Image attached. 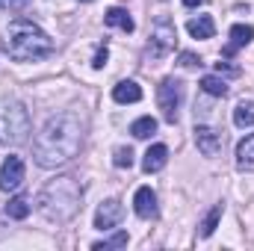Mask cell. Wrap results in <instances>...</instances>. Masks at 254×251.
Segmentation results:
<instances>
[{
    "instance_id": "obj_1",
    "label": "cell",
    "mask_w": 254,
    "mask_h": 251,
    "mask_svg": "<svg viewBox=\"0 0 254 251\" xmlns=\"http://www.w3.org/2000/svg\"><path fill=\"white\" fill-rule=\"evenodd\" d=\"M83 145V125L74 113H60L48 119L33 139V157L42 169H57L77 157Z\"/></svg>"
},
{
    "instance_id": "obj_2",
    "label": "cell",
    "mask_w": 254,
    "mask_h": 251,
    "mask_svg": "<svg viewBox=\"0 0 254 251\" xmlns=\"http://www.w3.org/2000/svg\"><path fill=\"white\" fill-rule=\"evenodd\" d=\"M36 207L39 213L54 222V225H65L77 216V210L83 207V187L74 175H63V178H54L48 181L39 198H36Z\"/></svg>"
},
{
    "instance_id": "obj_3",
    "label": "cell",
    "mask_w": 254,
    "mask_h": 251,
    "mask_svg": "<svg viewBox=\"0 0 254 251\" xmlns=\"http://www.w3.org/2000/svg\"><path fill=\"white\" fill-rule=\"evenodd\" d=\"M6 54L15 63H36L54 54V39L33 21L27 18H15L6 30V42H3Z\"/></svg>"
},
{
    "instance_id": "obj_4",
    "label": "cell",
    "mask_w": 254,
    "mask_h": 251,
    "mask_svg": "<svg viewBox=\"0 0 254 251\" xmlns=\"http://www.w3.org/2000/svg\"><path fill=\"white\" fill-rule=\"evenodd\" d=\"M30 136V113L24 104L12 101L0 110V139L6 145H21Z\"/></svg>"
},
{
    "instance_id": "obj_5",
    "label": "cell",
    "mask_w": 254,
    "mask_h": 251,
    "mask_svg": "<svg viewBox=\"0 0 254 251\" xmlns=\"http://www.w3.org/2000/svg\"><path fill=\"white\" fill-rule=\"evenodd\" d=\"M175 45H178V30H175L172 18L160 15V18L154 21V27H151V39H148L145 57H148L151 63H160V60H166V57L175 51Z\"/></svg>"
},
{
    "instance_id": "obj_6",
    "label": "cell",
    "mask_w": 254,
    "mask_h": 251,
    "mask_svg": "<svg viewBox=\"0 0 254 251\" xmlns=\"http://www.w3.org/2000/svg\"><path fill=\"white\" fill-rule=\"evenodd\" d=\"M157 104H160V113L169 125L178 122V110L184 104V83L175 80V77H166L160 86H157Z\"/></svg>"
},
{
    "instance_id": "obj_7",
    "label": "cell",
    "mask_w": 254,
    "mask_h": 251,
    "mask_svg": "<svg viewBox=\"0 0 254 251\" xmlns=\"http://www.w3.org/2000/svg\"><path fill=\"white\" fill-rule=\"evenodd\" d=\"M195 145H198V151L204 154V157H219L222 154V145H225V139H222V133L216 130V127H207V125H195Z\"/></svg>"
},
{
    "instance_id": "obj_8",
    "label": "cell",
    "mask_w": 254,
    "mask_h": 251,
    "mask_svg": "<svg viewBox=\"0 0 254 251\" xmlns=\"http://www.w3.org/2000/svg\"><path fill=\"white\" fill-rule=\"evenodd\" d=\"M21 184H24V160L15 157V154H9L3 160V166H0V189L3 192H12V189H18Z\"/></svg>"
},
{
    "instance_id": "obj_9",
    "label": "cell",
    "mask_w": 254,
    "mask_h": 251,
    "mask_svg": "<svg viewBox=\"0 0 254 251\" xmlns=\"http://www.w3.org/2000/svg\"><path fill=\"white\" fill-rule=\"evenodd\" d=\"M122 219H125L122 201H119V198H110V201H104V204L98 207V213H95V228H98V231H113Z\"/></svg>"
},
{
    "instance_id": "obj_10",
    "label": "cell",
    "mask_w": 254,
    "mask_h": 251,
    "mask_svg": "<svg viewBox=\"0 0 254 251\" xmlns=\"http://www.w3.org/2000/svg\"><path fill=\"white\" fill-rule=\"evenodd\" d=\"M133 207H136V216L139 219H157V195L151 187H139L133 195Z\"/></svg>"
},
{
    "instance_id": "obj_11",
    "label": "cell",
    "mask_w": 254,
    "mask_h": 251,
    "mask_svg": "<svg viewBox=\"0 0 254 251\" xmlns=\"http://www.w3.org/2000/svg\"><path fill=\"white\" fill-rule=\"evenodd\" d=\"M252 39H254L252 24H234V27H231V42H228V48H225V57H234V54H237L240 48H246Z\"/></svg>"
},
{
    "instance_id": "obj_12",
    "label": "cell",
    "mask_w": 254,
    "mask_h": 251,
    "mask_svg": "<svg viewBox=\"0 0 254 251\" xmlns=\"http://www.w3.org/2000/svg\"><path fill=\"white\" fill-rule=\"evenodd\" d=\"M166 163H169V148H166V145H151V148L145 151L142 169H145L148 175H154V172H160Z\"/></svg>"
},
{
    "instance_id": "obj_13",
    "label": "cell",
    "mask_w": 254,
    "mask_h": 251,
    "mask_svg": "<svg viewBox=\"0 0 254 251\" xmlns=\"http://www.w3.org/2000/svg\"><path fill=\"white\" fill-rule=\"evenodd\" d=\"M113 101H116V104H139V101H142V89H139V83H133V80H122V83L113 89Z\"/></svg>"
},
{
    "instance_id": "obj_14",
    "label": "cell",
    "mask_w": 254,
    "mask_h": 251,
    "mask_svg": "<svg viewBox=\"0 0 254 251\" xmlns=\"http://www.w3.org/2000/svg\"><path fill=\"white\" fill-rule=\"evenodd\" d=\"M237 169L240 172H254V133H249L237 145Z\"/></svg>"
},
{
    "instance_id": "obj_15",
    "label": "cell",
    "mask_w": 254,
    "mask_h": 251,
    "mask_svg": "<svg viewBox=\"0 0 254 251\" xmlns=\"http://www.w3.org/2000/svg\"><path fill=\"white\" fill-rule=\"evenodd\" d=\"M187 30H190L192 39H213L216 24H213V18H210V15H198V18H192L190 24H187Z\"/></svg>"
},
{
    "instance_id": "obj_16",
    "label": "cell",
    "mask_w": 254,
    "mask_h": 251,
    "mask_svg": "<svg viewBox=\"0 0 254 251\" xmlns=\"http://www.w3.org/2000/svg\"><path fill=\"white\" fill-rule=\"evenodd\" d=\"M104 21L110 24V27H116V30H122V33H133V18L127 15V9H122V6H113L107 15H104Z\"/></svg>"
},
{
    "instance_id": "obj_17",
    "label": "cell",
    "mask_w": 254,
    "mask_h": 251,
    "mask_svg": "<svg viewBox=\"0 0 254 251\" xmlns=\"http://www.w3.org/2000/svg\"><path fill=\"white\" fill-rule=\"evenodd\" d=\"M201 89H204L207 95H213V98H225V95H228V83H225L219 74H207V77H201Z\"/></svg>"
},
{
    "instance_id": "obj_18",
    "label": "cell",
    "mask_w": 254,
    "mask_h": 251,
    "mask_svg": "<svg viewBox=\"0 0 254 251\" xmlns=\"http://www.w3.org/2000/svg\"><path fill=\"white\" fill-rule=\"evenodd\" d=\"M130 133H133L136 139H148V136H154V133H157V119H151V116L136 119V122L130 125Z\"/></svg>"
},
{
    "instance_id": "obj_19",
    "label": "cell",
    "mask_w": 254,
    "mask_h": 251,
    "mask_svg": "<svg viewBox=\"0 0 254 251\" xmlns=\"http://www.w3.org/2000/svg\"><path fill=\"white\" fill-rule=\"evenodd\" d=\"M222 210H225V207H222V204H216V207L204 216V222L198 225V228H201V231H198V237H201V240H207V237L216 231V225H219V219H222Z\"/></svg>"
},
{
    "instance_id": "obj_20",
    "label": "cell",
    "mask_w": 254,
    "mask_h": 251,
    "mask_svg": "<svg viewBox=\"0 0 254 251\" xmlns=\"http://www.w3.org/2000/svg\"><path fill=\"white\" fill-rule=\"evenodd\" d=\"M234 125L237 127H252L254 125V101H243L234 110Z\"/></svg>"
},
{
    "instance_id": "obj_21",
    "label": "cell",
    "mask_w": 254,
    "mask_h": 251,
    "mask_svg": "<svg viewBox=\"0 0 254 251\" xmlns=\"http://www.w3.org/2000/svg\"><path fill=\"white\" fill-rule=\"evenodd\" d=\"M6 216H9V219H18V222H21V219H27V216H30V201H27L24 195L12 198V201L6 204Z\"/></svg>"
},
{
    "instance_id": "obj_22",
    "label": "cell",
    "mask_w": 254,
    "mask_h": 251,
    "mask_svg": "<svg viewBox=\"0 0 254 251\" xmlns=\"http://www.w3.org/2000/svg\"><path fill=\"white\" fill-rule=\"evenodd\" d=\"M125 246H127V234L119 231L116 237H110V240H104V243H95L92 249L95 251H113V249H125Z\"/></svg>"
},
{
    "instance_id": "obj_23",
    "label": "cell",
    "mask_w": 254,
    "mask_h": 251,
    "mask_svg": "<svg viewBox=\"0 0 254 251\" xmlns=\"http://www.w3.org/2000/svg\"><path fill=\"white\" fill-rule=\"evenodd\" d=\"M113 163H116L119 169H130V166H133V151H130V148H116Z\"/></svg>"
},
{
    "instance_id": "obj_24",
    "label": "cell",
    "mask_w": 254,
    "mask_h": 251,
    "mask_svg": "<svg viewBox=\"0 0 254 251\" xmlns=\"http://www.w3.org/2000/svg\"><path fill=\"white\" fill-rule=\"evenodd\" d=\"M107 60H110V51H107V48H98V51H95V60H92V68H104Z\"/></svg>"
},
{
    "instance_id": "obj_25",
    "label": "cell",
    "mask_w": 254,
    "mask_h": 251,
    "mask_svg": "<svg viewBox=\"0 0 254 251\" xmlns=\"http://www.w3.org/2000/svg\"><path fill=\"white\" fill-rule=\"evenodd\" d=\"M181 65L184 68H195V65H201V60L195 54H181Z\"/></svg>"
},
{
    "instance_id": "obj_26",
    "label": "cell",
    "mask_w": 254,
    "mask_h": 251,
    "mask_svg": "<svg viewBox=\"0 0 254 251\" xmlns=\"http://www.w3.org/2000/svg\"><path fill=\"white\" fill-rule=\"evenodd\" d=\"M216 71H219V74L225 71V74H231V77H237V74H240V68H234V65H225V63H216Z\"/></svg>"
},
{
    "instance_id": "obj_27",
    "label": "cell",
    "mask_w": 254,
    "mask_h": 251,
    "mask_svg": "<svg viewBox=\"0 0 254 251\" xmlns=\"http://www.w3.org/2000/svg\"><path fill=\"white\" fill-rule=\"evenodd\" d=\"M3 6H6V9H24L27 0H3Z\"/></svg>"
},
{
    "instance_id": "obj_28",
    "label": "cell",
    "mask_w": 254,
    "mask_h": 251,
    "mask_svg": "<svg viewBox=\"0 0 254 251\" xmlns=\"http://www.w3.org/2000/svg\"><path fill=\"white\" fill-rule=\"evenodd\" d=\"M184 3H187V6H204L207 0H184Z\"/></svg>"
},
{
    "instance_id": "obj_29",
    "label": "cell",
    "mask_w": 254,
    "mask_h": 251,
    "mask_svg": "<svg viewBox=\"0 0 254 251\" xmlns=\"http://www.w3.org/2000/svg\"><path fill=\"white\" fill-rule=\"evenodd\" d=\"M83 3H89V0H83Z\"/></svg>"
}]
</instances>
